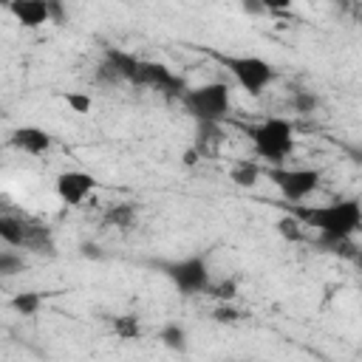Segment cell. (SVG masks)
Returning <instances> with one entry per match:
<instances>
[{"instance_id": "15", "label": "cell", "mask_w": 362, "mask_h": 362, "mask_svg": "<svg viewBox=\"0 0 362 362\" xmlns=\"http://www.w3.org/2000/svg\"><path fill=\"white\" fill-rule=\"evenodd\" d=\"M161 342L170 348V351H184L187 348V328L178 325V322H167L161 328Z\"/></svg>"}, {"instance_id": "26", "label": "cell", "mask_w": 362, "mask_h": 362, "mask_svg": "<svg viewBox=\"0 0 362 362\" xmlns=\"http://www.w3.org/2000/svg\"><path fill=\"white\" fill-rule=\"evenodd\" d=\"M243 8H246V11H252V14H260V11H263L260 0H243Z\"/></svg>"}, {"instance_id": "9", "label": "cell", "mask_w": 362, "mask_h": 362, "mask_svg": "<svg viewBox=\"0 0 362 362\" xmlns=\"http://www.w3.org/2000/svg\"><path fill=\"white\" fill-rule=\"evenodd\" d=\"M8 141H11V147H17V150H23V153H31V156H42V153L51 150V136H48V130L34 127V124L17 127Z\"/></svg>"}, {"instance_id": "18", "label": "cell", "mask_w": 362, "mask_h": 362, "mask_svg": "<svg viewBox=\"0 0 362 362\" xmlns=\"http://www.w3.org/2000/svg\"><path fill=\"white\" fill-rule=\"evenodd\" d=\"M25 269L23 257L20 255H11V252H0V274L11 277V274H20Z\"/></svg>"}, {"instance_id": "3", "label": "cell", "mask_w": 362, "mask_h": 362, "mask_svg": "<svg viewBox=\"0 0 362 362\" xmlns=\"http://www.w3.org/2000/svg\"><path fill=\"white\" fill-rule=\"evenodd\" d=\"M181 96H184L187 110H189L195 119H201V122H215V124H218L221 119H226L229 105H232V99H229V85H226V82H206V85H198V88L184 90Z\"/></svg>"}, {"instance_id": "21", "label": "cell", "mask_w": 362, "mask_h": 362, "mask_svg": "<svg viewBox=\"0 0 362 362\" xmlns=\"http://www.w3.org/2000/svg\"><path fill=\"white\" fill-rule=\"evenodd\" d=\"M317 107V96L314 93H308V90H297L294 93V110L297 113H311Z\"/></svg>"}, {"instance_id": "2", "label": "cell", "mask_w": 362, "mask_h": 362, "mask_svg": "<svg viewBox=\"0 0 362 362\" xmlns=\"http://www.w3.org/2000/svg\"><path fill=\"white\" fill-rule=\"evenodd\" d=\"M249 139L255 144V153L266 161H274L280 164L283 158L291 156L294 150V130H291V122L288 119H266L260 122L257 127H249Z\"/></svg>"}, {"instance_id": "23", "label": "cell", "mask_w": 362, "mask_h": 362, "mask_svg": "<svg viewBox=\"0 0 362 362\" xmlns=\"http://www.w3.org/2000/svg\"><path fill=\"white\" fill-rule=\"evenodd\" d=\"M212 317H215V322H235L240 314H238L232 305H218V308L212 311Z\"/></svg>"}, {"instance_id": "24", "label": "cell", "mask_w": 362, "mask_h": 362, "mask_svg": "<svg viewBox=\"0 0 362 362\" xmlns=\"http://www.w3.org/2000/svg\"><path fill=\"white\" fill-rule=\"evenodd\" d=\"M291 3H294V0H260L263 11H286Z\"/></svg>"}, {"instance_id": "12", "label": "cell", "mask_w": 362, "mask_h": 362, "mask_svg": "<svg viewBox=\"0 0 362 362\" xmlns=\"http://www.w3.org/2000/svg\"><path fill=\"white\" fill-rule=\"evenodd\" d=\"M136 221V206L133 204H113L105 212V223H113L116 229H130Z\"/></svg>"}, {"instance_id": "7", "label": "cell", "mask_w": 362, "mask_h": 362, "mask_svg": "<svg viewBox=\"0 0 362 362\" xmlns=\"http://www.w3.org/2000/svg\"><path fill=\"white\" fill-rule=\"evenodd\" d=\"M96 187V178L85 170H65L57 175V195L68 206H79Z\"/></svg>"}, {"instance_id": "27", "label": "cell", "mask_w": 362, "mask_h": 362, "mask_svg": "<svg viewBox=\"0 0 362 362\" xmlns=\"http://www.w3.org/2000/svg\"><path fill=\"white\" fill-rule=\"evenodd\" d=\"M195 161H198V150H187V153H184V164H189V167H192Z\"/></svg>"}, {"instance_id": "14", "label": "cell", "mask_w": 362, "mask_h": 362, "mask_svg": "<svg viewBox=\"0 0 362 362\" xmlns=\"http://www.w3.org/2000/svg\"><path fill=\"white\" fill-rule=\"evenodd\" d=\"M113 334L119 339H139L141 334V325H139V317L136 314H122L113 320Z\"/></svg>"}, {"instance_id": "17", "label": "cell", "mask_w": 362, "mask_h": 362, "mask_svg": "<svg viewBox=\"0 0 362 362\" xmlns=\"http://www.w3.org/2000/svg\"><path fill=\"white\" fill-rule=\"evenodd\" d=\"M277 232H280L286 240H303V223H300L294 215H286V218H280V223H277Z\"/></svg>"}, {"instance_id": "20", "label": "cell", "mask_w": 362, "mask_h": 362, "mask_svg": "<svg viewBox=\"0 0 362 362\" xmlns=\"http://www.w3.org/2000/svg\"><path fill=\"white\" fill-rule=\"evenodd\" d=\"M65 102H68V107L74 110V113H88L90 110V96L88 93H79V90H71V93H65Z\"/></svg>"}, {"instance_id": "1", "label": "cell", "mask_w": 362, "mask_h": 362, "mask_svg": "<svg viewBox=\"0 0 362 362\" xmlns=\"http://www.w3.org/2000/svg\"><path fill=\"white\" fill-rule=\"evenodd\" d=\"M291 215L303 226H314L320 232V243L322 246H334V252H345L351 257L348 238L356 235V229L362 226L359 201L348 198V201H334V204H325V206H303V204L294 201Z\"/></svg>"}, {"instance_id": "11", "label": "cell", "mask_w": 362, "mask_h": 362, "mask_svg": "<svg viewBox=\"0 0 362 362\" xmlns=\"http://www.w3.org/2000/svg\"><path fill=\"white\" fill-rule=\"evenodd\" d=\"M28 226L25 221L20 218H11V215H0V240H6L8 246H25L28 240Z\"/></svg>"}, {"instance_id": "8", "label": "cell", "mask_w": 362, "mask_h": 362, "mask_svg": "<svg viewBox=\"0 0 362 362\" xmlns=\"http://www.w3.org/2000/svg\"><path fill=\"white\" fill-rule=\"evenodd\" d=\"M136 85H147V88H158L164 93H184V82L161 62H147L139 59V79Z\"/></svg>"}, {"instance_id": "5", "label": "cell", "mask_w": 362, "mask_h": 362, "mask_svg": "<svg viewBox=\"0 0 362 362\" xmlns=\"http://www.w3.org/2000/svg\"><path fill=\"white\" fill-rule=\"evenodd\" d=\"M221 62L249 96H260L274 79V68L263 57H221Z\"/></svg>"}, {"instance_id": "25", "label": "cell", "mask_w": 362, "mask_h": 362, "mask_svg": "<svg viewBox=\"0 0 362 362\" xmlns=\"http://www.w3.org/2000/svg\"><path fill=\"white\" fill-rule=\"evenodd\" d=\"M79 249H82V255H85V257H102V252H99V246H96V243H82Z\"/></svg>"}, {"instance_id": "10", "label": "cell", "mask_w": 362, "mask_h": 362, "mask_svg": "<svg viewBox=\"0 0 362 362\" xmlns=\"http://www.w3.org/2000/svg\"><path fill=\"white\" fill-rule=\"evenodd\" d=\"M11 17L23 25V28H40L48 23V8L45 0H11L8 3Z\"/></svg>"}, {"instance_id": "19", "label": "cell", "mask_w": 362, "mask_h": 362, "mask_svg": "<svg viewBox=\"0 0 362 362\" xmlns=\"http://www.w3.org/2000/svg\"><path fill=\"white\" fill-rule=\"evenodd\" d=\"M206 291L212 294V297H218V300H232L235 294H238V283L235 280H221V283H215V286H206Z\"/></svg>"}, {"instance_id": "22", "label": "cell", "mask_w": 362, "mask_h": 362, "mask_svg": "<svg viewBox=\"0 0 362 362\" xmlns=\"http://www.w3.org/2000/svg\"><path fill=\"white\" fill-rule=\"evenodd\" d=\"M45 8H48V23H65L68 17V8H65V0H45Z\"/></svg>"}, {"instance_id": "13", "label": "cell", "mask_w": 362, "mask_h": 362, "mask_svg": "<svg viewBox=\"0 0 362 362\" xmlns=\"http://www.w3.org/2000/svg\"><path fill=\"white\" fill-rule=\"evenodd\" d=\"M229 178L238 184V187H255L257 178H260V167L255 161H238L229 173Z\"/></svg>"}, {"instance_id": "16", "label": "cell", "mask_w": 362, "mask_h": 362, "mask_svg": "<svg viewBox=\"0 0 362 362\" xmlns=\"http://www.w3.org/2000/svg\"><path fill=\"white\" fill-rule=\"evenodd\" d=\"M11 308H14L17 314H23V317L37 314V308H40V294H37V291H23V294H14V297H11Z\"/></svg>"}, {"instance_id": "4", "label": "cell", "mask_w": 362, "mask_h": 362, "mask_svg": "<svg viewBox=\"0 0 362 362\" xmlns=\"http://www.w3.org/2000/svg\"><path fill=\"white\" fill-rule=\"evenodd\" d=\"M156 269L181 291V294H201L209 286V269L206 260L192 255V257H181V260H158Z\"/></svg>"}, {"instance_id": "6", "label": "cell", "mask_w": 362, "mask_h": 362, "mask_svg": "<svg viewBox=\"0 0 362 362\" xmlns=\"http://www.w3.org/2000/svg\"><path fill=\"white\" fill-rule=\"evenodd\" d=\"M269 181L280 189L286 201H303L320 187V173L305 167H269Z\"/></svg>"}]
</instances>
